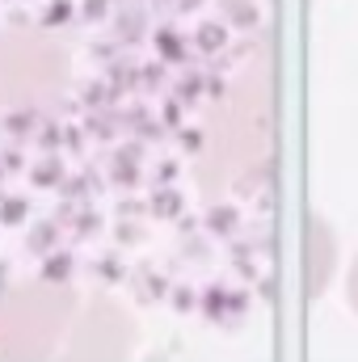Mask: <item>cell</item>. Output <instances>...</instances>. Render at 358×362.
Segmentation results:
<instances>
[{
	"instance_id": "cell-1",
	"label": "cell",
	"mask_w": 358,
	"mask_h": 362,
	"mask_svg": "<svg viewBox=\"0 0 358 362\" xmlns=\"http://www.w3.org/2000/svg\"><path fill=\"white\" fill-rule=\"evenodd\" d=\"M152 47H156L161 64H185V55H190V42L181 38L173 25H156V34H152Z\"/></svg>"
},
{
	"instance_id": "cell-2",
	"label": "cell",
	"mask_w": 358,
	"mask_h": 362,
	"mask_svg": "<svg viewBox=\"0 0 358 362\" xmlns=\"http://www.w3.org/2000/svg\"><path fill=\"white\" fill-rule=\"evenodd\" d=\"M190 38H194V47H198L202 55H215V51L228 47V25H224V21H202Z\"/></svg>"
},
{
	"instance_id": "cell-3",
	"label": "cell",
	"mask_w": 358,
	"mask_h": 362,
	"mask_svg": "<svg viewBox=\"0 0 358 362\" xmlns=\"http://www.w3.org/2000/svg\"><path fill=\"white\" fill-rule=\"evenodd\" d=\"M224 25L232 30H253L258 25V4L249 8V0H224Z\"/></svg>"
},
{
	"instance_id": "cell-4",
	"label": "cell",
	"mask_w": 358,
	"mask_h": 362,
	"mask_svg": "<svg viewBox=\"0 0 358 362\" xmlns=\"http://www.w3.org/2000/svg\"><path fill=\"white\" fill-rule=\"evenodd\" d=\"M114 30H118L122 42H139L144 38V8H118Z\"/></svg>"
},
{
	"instance_id": "cell-5",
	"label": "cell",
	"mask_w": 358,
	"mask_h": 362,
	"mask_svg": "<svg viewBox=\"0 0 358 362\" xmlns=\"http://www.w3.org/2000/svg\"><path fill=\"white\" fill-rule=\"evenodd\" d=\"M59 181H64V165L55 156H47V160L34 165V185H59Z\"/></svg>"
},
{
	"instance_id": "cell-6",
	"label": "cell",
	"mask_w": 358,
	"mask_h": 362,
	"mask_svg": "<svg viewBox=\"0 0 358 362\" xmlns=\"http://www.w3.org/2000/svg\"><path fill=\"white\" fill-rule=\"evenodd\" d=\"M72 17H76V4H72V0H51L47 13H42V25H64V21H72Z\"/></svg>"
},
{
	"instance_id": "cell-7",
	"label": "cell",
	"mask_w": 358,
	"mask_h": 362,
	"mask_svg": "<svg viewBox=\"0 0 358 362\" xmlns=\"http://www.w3.org/2000/svg\"><path fill=\"white\" fill-rule=\"evenodd\" d=\"M34 122H38V114H34V110H21V114L13 110V114L4 118V131H8V135H30V131H34Z\"/></svg>"
},
{
	"instance_id": "cell-8",
	"label": "cell",
	"mask_w": 358,
	"mask_h": 362,
	"mask_svg": "<svg viewBox=\"0 0 358 362\" xmlns=\"http://www.w3.org/2000/svg\"><path fill=\"white\" fill-rule=\"evenodd\" d=\"M21 219H25V198H4L0 223H21Z\"/></svg>"
},
{
	"instance_id": "cell-9",
	"label": "cell",
	"mask_w": 358,
	"mask_h": 362,
	"mask_svg": "<svg viewBox=\"0 0 358 362\" xmlns=\"http://www.w3.org/2000/svg\"><path fill=\"white\" fill-rule=\"evenodd\" d=\"M68 270H72V257H64V253H55V257H47V278H68Z\"/></svg>"
},
{
	"instance_id": "cell-10",
	"label": "cell",
	"mask_w": 358,
	"mask_h": 362,
	"mask_svg": "<svg viewBox=\"0 0 358 362\" xmlns=\"http://www.w3.org/2000/svg\"><path fill=\"white\" fill-rule=\"evenodd\" d=\"M110 13V0H81V17L85 21H101Z\"/></svg>"
},
{
	"instance_id": "cell-11",
	"label": "cell",
	"mask_w": 358,
	"mask_h": 362,
	"mask_svg": "<svg viewBox=\"0 0 358 362\" xmlns=\"http://www.w3.org/2000/svg\"><path fill=\"white\" fill-rule=\"evenodd\" d=\"M30 245H34L38 253H42V249H51V245H55V228H51V223H42V228H34V240H30Z\"/></svg>"
},
{
	"instance_id": "cell-12",
	"label": "cell",
	"mask_w": 358,
	"mask_h": 362,
	"mask_svg": "<svg viewBox=\"0 0 358 362\" xmlns=\"http://www.w3.org/2000/svg\"><path fill=\"white\" fill-rule=\"evenodd\" d=\"M161 72H165V64H161V59H156V64H148V68H139V81H144V85H152V89H156V85H161V81H165V76H161Z\"/></svg>"
},
{
	"instance_id": "cell-13",
	"label": "cell",
	"mask_w": 358,
	"mask_h": 362,
	"mask_svg": "<svg viewBox=\"0 0 358 362\" xmlns=\"http://www.w3.org/2000/svg\"><path fill=\"white\" fill-rule=\"evenodd\" d=\"M198 89H202V72H190V81H181L178 85V93L190 101V97H198Z\"/></svg>"
},
{
	"instance_id": "cell-14",
	"label": "cell",
	"mask_w": 358,
	"mask_h": 362,
	"mask_svg": "<svg viewBox=\"0 0 358 362\" xmlns=\"http://www.w3.org/2000/svg\"><path fill=\"white\" fill-rule=\"evenodd\" d=\"M236 223V211H211V228H219V232H228Z\"/></svg>"
},
{
	"instance_id": "cell-15",
	"label": "cell",
	"mask_w": 358,
	"mask_h": 362,
	"mask_svg": "<svg viewBox=\"0 0 358 362\" xmlns=\"http://www.w3.org/2000/svg\"><path fill=\"white\" fill-rule=\"evenodd\" d=\"M178 211V194H156V215H173Z\"/></svg>"
},
{
	"instance_id": "cell-16",
	"label": "cell",
	"mask_w": 358,
	"mask_h": 362,
	"mask_svg": "<svg viewBox=\"0 0 358 362\" xmlns=\"http://www.w3.org/2000/svg\"><path fill=\"white\" fill-rule=\"evenodd\" d=\"M38 144H42V148H55V144H59V127H42V131H38Z\"/></svg>"
},
{
	"instance_id": "cell-17",
	"label": "cell",
	"mask_w": 358,
	"mask_h": 362,
	"mask_svg": "<svg viewBox=\"0 0 358 362\" xmlns=\"http://www.w3.org/2000/svg\"><path fill=\"white\" fill-rule=\"evenodd\" d=\"M178 139H181V148H190V152H198V144H202V135H198V131H181Z\"/></svg>"
},
{
	"instance_id": "cell-18",
	"label": "cell",
	"mask_w": 358,
	"mask_h": 362,
	"mask_svg": "<svg viewBox=\"0 0 358 362\" xmlns=\"http://www.w3.org/2000/svg\"><path fill=\"white\" fill-rule=\"evenodd\" d=\"M4 169H21V152H4Z\"/></svg>"
},
{
	"instance_id": "cell-19",
	"label": "cell",
	"mask_w": 358,
	"mask_h": 362,
	"mask_svg": "<svg viewBox=\"0 0 358 362\" xmlns=\"http://www.w3.org/2000/svg\"><path fill=\"white\" fill-rule=\"evenodd\" d=\"M181 118V110H178V101H169V105H165V122H178Z\"/></svg>"
},
{
	"instance_id": "cell-20",
	"label": "cell",
	"mask_w": 358,
	"mask_h": 362,
	"mask_svg": "<svg viewBox=\"0 0 358 362\" xmlns=\"http://www.w3.org/2000/svg\"><path fill=\"white\" fill-rule=\"evenodd\" d=\"M198 4H202V0H178V4H173V8H178V13H194V8H198Z\"/></svg>"
}]
</instances>
